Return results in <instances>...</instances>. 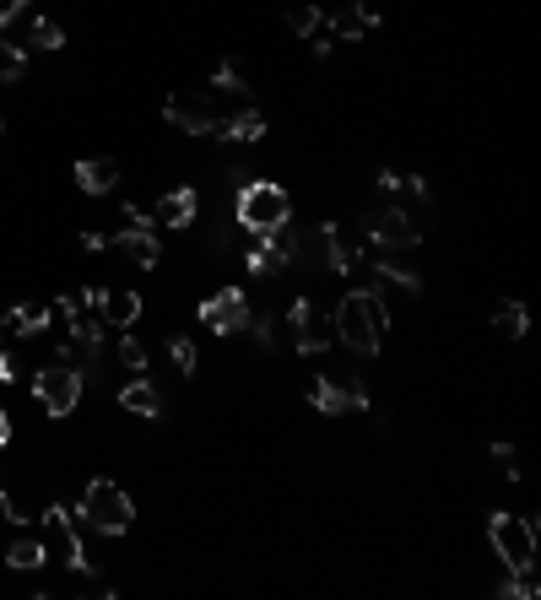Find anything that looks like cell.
<instances>
[{
	"label": "cell",
	"instance_id": "24",
	"mask_svg": "<svg viewBox=\"0 0 541 600\" xmlns=\"http://www.w3.org/2000/svg\"><path fill=\"white\" fill-rule=\"evenodd\" d=\"M211 87H222L228 98H249V76L239 71V60H217V71H211Z\"/></svg>",
	"mask_w": 541,
	"mask_h": 600
},
{
	"label": "cell",
	"instance_id": "1",
	"mask_svg": "<svg viewBox=\"0 0 541 600\" xmlns=\"http://www.w3.org/2000/svg\"><path fill=\"white\" fill-rule=\"evenodd\" d=\"M385 330H390V309H385V292H374V287H352L331 314V336L341 346H352L358 357H374Z\"/></svg>",
	"mask_w": 541,
	"mask_h": 600
},
{
	"label": "cell",
	"instance_id": "19",
	"mask_svg": "<svg viewBox=\"0 0 541 600\" xmlns=\"http://www.w3.org/2000/svg\"><path fill=\"white\" fill-rule=\"evenodd\" d=\"M260 244H266L271 255H276V265H298V255H303V238H298L293 222H282V228L260 233Z\"/></svg>",
	"mask_w": 541,
	"mask_h": 600
},
{
	"label": "cell",
	"instance_id": "21",
	"mask_svg": "<svg viewBox=\"0 0 541 600\" xmlns=\"http://www.w3.org/2000/svg\"><path fill=\"white\" fill-rule=\"evenodd\" d=\"M309 400H314V406L325 411V417H341V411H352V400H347V384L325 379V373H320V379L309 384Z\"/></svg>",
	"mask_w": 541,
	"mask_h": 600
},
{
	"label": "cell",
	"instance_id": "9",
	"mask_svg": "<svg viewBox=\"0 0 541 600\" xmlns=\"http://www.w3.org/2000/svg\"><path fill=\"white\" fill-rule=\"evenodd\" d=\"M163 119L174 130H184V136H206L217 109H211L206 92H168V98H163Z\"/></svg>",
	"mask_w": 541,
	"mask_h": 600
},
{
	"label": "cell",
	"instance_id": "35",
	"mask_svg": "<svg viewBox=\"0 0 541 600\" xmlns=\"http://www.w3.org/2000/svg\"><path fill=\"white\" fill-rule=\"evenodd\" d=\"M11 379H22V363H17L11 346H0V384H11Z\"/></svg>",
	"mask_w": 541,
	"mask_h": 600
},
{
	"label": "cell",
	"instance_id": "29",
	"mask_svg": "<svg viewBox=\"0 0 541 600\" xmlns=\"http://www.w3.org/2000/svg\"><path fill=\"white\" fill-rule=\"evenodd\" d=\"M244 265H249V276H260V282L282 271V265H276V255H271L266 244H249V249H244Z\"/></svg>",
	"mask_w": 541,
	"mask_h": 600
},
{
	"label": "cell",
	"instance_id": "14",
	"mask_svg": "<svg viewBox=\"0 0 541 600\" xmlns=\"http://www.w3.org/2000/svg\"><path fill=\"white\" fill-rule=\"evenodd\" d=\"M49 325H55V309H28V303H11L6 319H0V336H22V341H33V336H44Z\"/></svg>",
	"mask_w": 541,
	"mask_h": 600
},
{
	"label": "cell",
	"instance_id": "5",
	"mask_svg": "<svg viewBox=\"0 0 541 600\" xmlns=\"http://www.w3.org/2000/svg\"><path fill=\"white\" fill-rule=\"evenodd\" d=\"M487 541L509 568H531L536 563V519L531 514H487Z\"/></svg>",
	"mask_w": 541,
	"mask_h": 600
},
{
	"label": "cell",
	"instance_id": "34",
	"mask_svg": "<svg viewBox=\"0 0 541 600\" xmlns=\"http://www.w3.org/2000/svg\"><path fill=\"white\" fill-rule=\"evenodd\" d=\"M120 228H136V233H157V217H147L141 206H120Z\"/></svg>",
	"mask_w": 541,
	"mask_h": 600
},
{
	"label": "cell",
	"instance_id": "17",
	"mask_svg": "<svg viewBox=\"0 0 541 600\" xmlns=\"http://www.w3.org/2000/svg\"><path fill=\"white\" fill-rule=\"evenodd\" d=\"M320 244H325V265H331L336 276H352V271H358L363 249H352L347 238L336 233V222H325V228H320Z\"/></svg>",
	"mask_w": 541,
	"mask_h": 600
},
{
	"label": "cell",
	"instance_id": "6",
	"mask_svg": "<svg viewBox=\"0 0 541 600\" xmlns=\"http://www.w3.org/2000/svg\"><path fill=\"white\" fill-rule=\"evenodd\" d=\"M44 552L55 557V563H65L71 573H92L98 563H92L87 557V546H82V536H76V519H71V509H65V503H49L44 509Z\"/></svg>",
	"mask_w": 541,
	"mask_h": 600
},
{
	"label": "cell",
	"instance_id": "2",
	"mask_svg": "<svg viewBox=\"0 0 541 600\" xmlns=\"http://www.w3.org/2000/svg\"><path fill=\"white\" fill-rule=\"evenodd\" d=\"M233 222L260 238V233L282 228V222H293V200H287V190L271 184V179H244L239 190H233Z\"/></svg>",
	"mask_w": 541,
	"mask_h": 600
},
{
	"label": "cell",
	"instance_id": "39",
	"mask_svg": "<svg viewBox=\"0 0 541 600\" xmlns=\"http://www.w3.org/2000/svg\"><path fill=\"white\" fill-rule=\"evenodd\" d=\"M493 460H498V465H514V449L504 444V438H498V444H493Z\"/></svg>",
	"mask_w": 541,
	"mask_h": 600
},
{
	"label": "cell",
	"instance_id": "27",
	"mask_svg": "<svg viewBox=\"0 0 541 600\" xmlns=\"http://www.w3.org/2000/svg\"><path fill=\"white\" fill-rule=\"evenodd\" d=\"M287 28H293L298 38H314L325 28V11L320 6H293V11H287Z\"/></svg>",
	"mask_w": 541,
	"mask_h": 600
},
{
	"label": "cell",
	"instance_id": "13",
	"mask_svg": "<svg viewBox=\"0 0 541 600\" xmlns=\"http://www.w3.org/2000/svg\"><path fill=\"white\" fill-rule=\"evenodd\" d=\"M114 249H120V255L136 265V271H152L157 260H163V244H157V233H136V228H120L109 238Z\"/></svg>",
	"mask_w": 541,
	"mask_h": 600
},
{
	"label": "cell",
	"instance_id": "11",
	"mask_svg": "<svg viewBox=\"0 0 541 600\" xmlns=\"http://www.w3.org/2000/svg\"><path fill=\"white\" fill-rule=\"evenodd\" d=\"M287 319H293V330H298V346H293L298 357L331 352V336L320 330V309H314V298H293V303H287Z\"/></svg>",
	"mask_w": 541,
	"mask_h": 600
},
{
	"label": "cell",
	"instance_id": "23",
	"mask_svg": "<svg viewBox=\"0 0 541 600\" xmlns=\"http://www.w3.org/2000/svg\"><path fill=\"white\" fill-rule=\"evenodd\" d=\"M493 325L504 330L509 341H520L525 330H531V314H525V303H514V298H504V303H498V309H493Z\"/></svg>",
	"mask_w": 541,
	"mask_h": 600
},
{
	"label": "cell",
	"instance_id": "15",
	"mask_svg": "<svg viewBox=\"0 0 541 600\" xmlns=\"http://www.w3.org/2000/svg\"><path fill=\"white\" fill-rule=\"evenodd\" d=\"M120 184V163L114 157H82L76 163V190L82 195H109Z\"/></svg>",
	"mask_w": 541,
	"mask_h": 600
},
{
	"label": "cell",
	"instance_id": "42",
	"mask_svg": "<svg viewBox=\"0 0 541 600\" xmlns=\"http://www.w3.org/2000/svg\"><path fill=\"white\" fill-rule=\"evenodd\" d=\"M0 525H6V519H0Z\"/></svg>",
	"mask_w": 541,
	"mask_h": 600
},
{
	"label": "cell",
	"instance_id": "31",
	"mask_svg": "<svg viewBox=\"0 0 541 600\" xmlns=\"http://www.w3.org/2000/svg\"><path fill=\"white\" fill-rule=\"evenodd\" d=\"M244 330H255V346H266V352H276V319H271V314L249 309V325H244Z\"/></svg>",
	"mask_w": 541,
	"mask_h": 600
},
{
	"label": "cell",
	"instance_id": "18",
	"mask_svg": "<svg viewBox=\"0 0 541 600\" xmlns=\"http://www.w3.org/2000/svg\"><path fill=\"white\" fill-rule=\"evenodd\" d=\"M120 406H125V411H136V417H163V395H157V384H152V379H141V373L120 390Z\"/></svg>",
	"mask_w": 541,
	"mask_h": 600
},
{
	"label": "cell",
	"instance_id": "10",
	"mask_svg": "<svg viewBox=\"0 0 541 600\" xmlns=\"http://www.w3.org/2000/svg\"><path fill=\"white\" fill-rule=\"evenodd\" d=\"M379 6H368V0H347L341 11H331L325 17V33L331 38H341V44H358V38H368V33H379Z\"/></svg>",
	"mask_w": 541,
	"mask_h": 600
},
{
	"label": "cell",
	"instance_id": "40",
	"mask_svg": "<svg viewBox=\"0 0 541 600\" xmlns=\"http://www.w3.org/2000/svg\"><path fill=\"white\" fill-rule=\"evenodd\" d=\"M11 444V417H6V406H0V449Z\"/></svg>",
	"mask_w": 541,
	"mask_h": 600
},
{
	"label": "cell",
	"instance_id": "16",
	"mask_svg": "<svg viewBox=\"0 0 541 600\" xmlns=\"http://www.w3.org/2000/svg\"><path fill=\"white\" fill-rule=\"evenodd\" d=\"M206 136H217V141H260V136H266V114H260V109H239L228 119H211Z\"/></svg>",
	"mask_w": 541,
	"mask_h": 600
},
{
	"label": "cell",
	"instance_id": "28",
	"mask_svg": "<svg viewBox=\"0 0 541 600\" xmlns=\"http://www.w3.org/2000/svg\"><path fill=\"white\" fill-rule=\"evenodd\" d=\"M28 76V55L17 44H0V82H22Z\"/></svg>",
	"mask_w": 541,
	"mask_h": 600
},
{
	"label": "cell",
	"instance_id": "12",
	"mask_svg": "<svg viewBox=\"0 0 541 600\" xmlns=\"http://www.w3.org/2000/svg\"><path fill=\"white\" fill-rule=\"evenodd\" d=\"M157 217H163V228L184 233L195 217H201V195H195L190 184H179V190H168L163 200H157Z\"/></svg>",
	"mask_w": 541,
	"mask_h": 600
},
{
	"label": "cell",
	"instance_id": "3",
	"mask_svg": "<svg viewBox=\"0 0 541 600\" xmlns=\"http://www.w3.org/2000/svg\"><path fill=\"white\" fill-rule=\"evenodd\" d=\"M130 519H136V503L120 492V482H109V476H92L87 492H82V525L98 530V536H125Z\"/></svg>",
	"mask_w": 541,
	"mask_h": 600
},
{
	"label": "cell",
	"instance_id": "32",
	"mask_svg": "<svg viewBox=\"0 0 541 600\" xmlns=\"http://www.w3.org/2000/svg\"><path fill=\"white\" fill-rule=\"evenodd\" d=\"M168 357H174V368L184 373V379L195 373V341H190V336H174V341H168Z\"/></svg>",
	"mask_w": 541,
	"mask_h": 600
},
{
	"label": "cell",
	"instance_id": "43",
	"mask_svg": "<svg viewBox=\"0 0 541 600\" xmlns=\"http://www.w3.org/2000/svg\"><path fill=\"white\" fill-rule=\"evenodd\" d=\"M0 125H6V119H0Z\"/></svg>",
	"mask_w": 541,
	"mask_h": 600
},
{
	"label": "cell",
	"instance_id": "26",
	"mask_svg": "<svg viewBox=\"0 0 541 600\" xmlns=\"http://www.w3.org/2000/svg\"><path fill=\"white\" fill-rule=\"evenodd\" d=\"M498 595L504 600H536L541 590H536V579H531V568H509V579L498 584Z\"/></svg>",
	"mask_w": 541,
	"mask_h": 600
},
{
	"label": "cell",
	"instance_id": "30",
	"mask_svg": "<svg viewBox=\"0 0 541 600\" xmlns=\"http://www.w3.org/2000/svg\"><path fill=\"white\" fill-rule=\"evenodd\" d=\"M374 271L385 276V282L406 287V292H422V276H417V271H406V265H395V260H374Z\"/></svg>",
	"mask_w": 541,
	"mask_h": 600
},
{
	"label": "cell",
	"instance_id": "7",
	"mask_svg": "<svg viewBox=\"0 0 541 600\" xmlns=\"http://www.w3.org/2000/svg\"><path fill=\"white\" fill-rule=\"evenodd\" d=\"M363 233H368V244H379V249L422 244V222L406 206H385V211H374V217H363Z\"/></svg>",
	"mask_w": 541,
	"mask_h": 600
},
{
	"label": "cell",
	"instance_id": "8",
	"mask_svg": "<svg viewBox=\"0 0 541 600\" xmlns=\"http://www.w3.org/2000/svg\"><path fill=\"white\" fill-rule=\"evenodd\" d=\"M195 314H201V325L211 330V336H239V330L249 325V292L244 287H222V292H211Z\"/></svg>",
	"mask_w": 541,
	"mask_h": 600
},
{
	"label": "cell",
	"instance_id": "33",
	"mask_svg": "<svg viewBox=\"0 0 541 600\" xmlns=\"http://www.w3.org/2000/svg\"><path fill=\"white\" fill-rule=\"evenodd\" d=\"M120 363L130 373H147V346H141L136 336H120Z\"/></svg>",
	"mask_w": 541,
	"mask_h": 600
},
{
	"label": "cell",
	"instance_id": "41",
	"mask_svg": "<svg viewBox=\"0 0 541 600\" xmlns=\"http://www.w3.org/2000/svg\"><path fill=\"white\" fill-rule=\"evenodd\" d=\"M0 346H6V336H0Z\"/></svg>",
	"mask_w": 541,
	"mask_h": 600
},
{
	"label": "cell",
	"instance_id": "4",
	"mask_svg": "<svg viewBox=\"0 0 541 600\" xmlns=\"http://www.w3.org/2000/svg\"><path fill=\"white\" fill-rule=\"evenodd\" d=\"M82 390H87V379L76 373L71 357H55L49 368L33 373V395H38V406H44L49 417H71L76 400H82Z\"/></svg>",
	"mask_w": 541,
	"mask_h": 600
},
{
	"label": "cell",
	"instance_id": "38",
	"mask_svg": "<svg viewBox=\"0 0 541 600\" xmlns=\"http://www.w3.org/2000/svg\"><path fill=\"white\" fill-rule=\"evenodd\" d=\"M82 249H87V255H98V249H109V233L87 228V233H82Z\"/></svg>",
	"mask_w": 541,
	"mask_h": 600
},
{
	"label": "cell",
	"instance_id": "20",
	"mask_svg": "<svg viewBox=\"0 0 541 600\" xmlns=\"http://www.w3.org/2000/svg\"><path fill=\"white\" fill-rule=\"evenodd\" d=\"M44 563H49V552H44V541H38V536H17V541H11L6 568H17V573H38Z\"/></svg>",
	"mask_w": 541,
	"mask_h": 600
},
{
	"label": "cell",
	"instance_id": "22",
	"mask_svg": "<svg viewBox=\"0 0 541 600\" xmlns=\"http://www.w3.org/2000/svg\"><path fill=\"white\" fill-rule=\"evenodd\" d=\"M71 346H82L92 363H98V352H103V319H92L87 309L71 314Z\"/></svg>",
	"mask_w": 541,
	"mask_h": 600
},
{
	"label": "cell",
	"instance_id": "25",
	"mask_svg": "<svg viewBox=\"0 0 541 600\" xmlns=\"http://www.w3.org/2000/svg\"><path fill=\"white\" fill-rule=\"evenodd\" d=\"M33 49H44V55H55V49H65V33L55 17H33V33H28Z\"/></svg>",
	"mask_w": 541,
	"mask_h": 600
},
{
	"label": "cell",
	"instance_id": "37",
	"mask_svg": "<svg viewBox=\"0 0 541 600\" xmlns=\"http://www.w3.org/2000/svg\"><path fill=\"white\" fill-rule=\"evenodd\" d=\"M22 11H28V0H0V28H6V22H17Z\"/></svg>",
	"mask_w": 541,
	"mask_h": 600
},
{
	"label": "cell",
	"instance_id": "36",
	"mask_svg": "<svg viewBox=\"0 0 541 600\" xmlns=\"http://www.w3.org/2000/svg\"><path fill=\"white\" fill-rule=\"evenodd\" d=\"M347 384V400H352V411H368V390H363V379H341Z\"/></svg>",
	"mask_w": 541,
	"mask_h": 600
}]
</instances>
